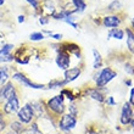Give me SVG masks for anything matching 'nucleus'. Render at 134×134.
Instances as JSON below:
<instances>
[{
	"instance_id": "nucleus-37",
	"label": "nucleus",
	"mask_w": 134,
	"mask_h": 134,
	"mask_svg": "<svg viewBox=\"0 0 134 134\" xmlns=\"http://www.w3.org/2000/svg\"><path fill=\"white\" fill-rule=\"evenodd\" d=\"M4 3H5V0H0V6H1Z\"/></svg>"
},
{
	"instance_id": "nucleus-1",
	"label": "nucleus",
	"mask_w": 134,
	"mask_h": 134,
	"mask_svg": "<svg viewBox=\"0 0 134 134\" xmlns=\"http://www.w3.org/2000/svg\"><path fill=\"white\" fill-rule=\"evenodd\" d=\"M64 99H65V96L62 95V94L56 95V96H54V98L48 100L45 106L50 110V111H53L54 113H56V115H62V113L65 112V109H66Z\"/></svg>"
},
{
	"instance_id": "nucleus-20",
	"label": "nucleus",
	"mask_w": 134,
	"mask_h": 134,
	"mask_svg": "<svg viewBox=\"0 0 134 134\" xmlns=\"http://www.w3.org/2000/svg\"><path fill=\"white\" fill-rule=\"evenodd\" d=\"M10 127H11V129L12 131H15V132H21L22 129H23V127H22V122H12V123L10 124Z\"/></svg>"
},
{
	"instance_id": "nucleus-13",
	"label": "nucleus",
	"mask_w": 134,
	"mask_h": 134,
	"mask_svg": "<svg viewBox=\"0 0 134 134\" xmlns=\"http://www.w3.org/2000/svg\"><path fill=\"white\" fill-rule=\"evenodd\" d=\"M126 33H127V45L128 49L131 53H134V33L131 28L126 29Z\"/></svg>"
},
{
	"instance_id": "nucleus-28",
	"label": "nucleus",
	"mask_w": 134,
	"mask_h": 134,
	"mask_svg": "<svg viewBox=\"0 0 134 134\" xmlns=\"http://www.w3.org/2000/svg\"><path fill=\"white\" fill-rule=\"evenodd\" d=\"M39 23L40 25H46V23H49V20L46 17H40L39 18Z\"/></svg>"
},
{
	"instance_id": "nucleus-26",
	"label": "nucleus",
	"mask_w": 134,
	"mask_h": 134,
	"mask_svg": "<svg viewBox=\"0 0 134 134\" xmlns=\"http://www.w3.org/2000/svg\"><path fill=\"white\" fill-rule=\"evenodd\" d=\"M70 113L71 115H74V116L77 115V109H76V105H74V104H71L70 105Z\"/></svg>"
},
{
	"instance_id": "nucleus-34",
	"label": "nucleus",
	"mask_w": 134,
	"mask_h": 134,
	"mask_svg": "<svg viewBox=\"0 0 134 134\" xmlns=\"http://www.w3.org/2000/svg\"><path fill=\"white\" fill-rule=\"evenodd\" d=\"M131 123H132V126H133V128H134V116H132V120H131Z\"/></svg>"
},
{
	"instance_id": "nucleus-14",
	"label": "nucleus",
	"mask_w": 134,
	"mask_h": 134,
	"mask_svg": "<svg viewBox=\"0 0 134 134\" xmlns=\"http://www.w3.org/2000/svg\"><path fill=\"white\" fill-rule=\"evenodd\" d=\"M31 106H32V109H33L34 116L42 117L43 115H44V111H43V106H42V104H40V102H32V104H31Z\"/></svg>"
},
{
	"instance_id": "nucleus-25",
	"label": "nucleus",
	"mask_w": 134,
	"mask_h": 134,
	"mask_svg": "<svg viewBox=\"0 0 134 134\" xmlns=\"http://www.w3.org/2000/svg\"><path fill=\"white\" fill-rule=\"evenodd\" d=\"M61 94H62V95H65V94H66L67 98H68L71 101H73V100H74V96L72 95V93L68 92V90H66V89H65V90H62V92H61Z\"/></svg>"
},
{
	"instance_id": "nucleus-2",
	"label": "nucleus",
	"mask_w": 134,
	"mask_h": 134,
	"mask_svg": "<svg viewBox=\"0 0 134 134\" xmlns=\"http://www.w3.org/2000/svg\"><path fill=\"white\" fill-rule=\"evenodd\" d=\"M116 76H117V73L113 70H111L110 67L104 68V70L100 72L99 76H98V79H96V87H99V88L105 87V85L107 84L109 82L112 81Z\"/></svg>"
},
{
	"instance_id": "nucleus-12",
	"label": "nucleus",
	"mask_w": 134,
	"mask_h": 134,
	"mask_svg": "<svg viewBox=\"0 0 134 134\" xmlns=\"http://www.w3.org/2000/svg\"><path fill=\"white\" fill-rule=\"evenodd\" d=\"M87 93H88L89 96H92L93 99L96 100V101H99V102H104V101H105L104 95H102L98 89H88V90H87Z\"/></svg>"
},
{
	"instance_id": "nucleus-8",
	"label": "nucleus",
	"mask_w": 134,
	"mask_h": 134,
	"mask_svg": "<svg viewBox=\"0 0 134 134\" xmlns=\"http://www.w3.org/2000/svg\"><path fill=\"white\" fill-rule=\"evenodd\" d=\"M18 109H20V100H18L17 95L9 99L4 105V112L7 115L16 112V111H18Z\"/></svg>"
},
{
	"instance_id": "nucleus-31",
	"label": "nucleus",
	"mask_w": 134,
	"mask_h": 134,
	"mask_svg": "<svg viewBox=\"0 0 134 134\" xmlns=\"http://www.w3.org/2000/svg\"><path fill=\"white\" fill-rule=\"evenodd\" d=\"M51 37H53V38H55L56 40H61V38H62V34H51Z\"/></svg>"
},
{
	"instance_id": "nucleus-29",
	"label": "nucleus",
	"mask_w": 134,
	"mask_h": 134,
	"mask_svg": "<svg viewBox=\"0 0 134 134\" xmlns=\"http://www.w3.org/2000/svg\"><path fill=\"white\" fill-rule=\"evenodd\" d=\"M129 104L134 106V88L131 90V98H129Z\"/></svg>"
},
{
	"instance_id": "nucleus-27",
	"label": "nucleus",
	"mask_w": 134,
	"mask_h": 134,
	"mask_svg": "<svg viewBox=\"0 0 134 134\" xmlns=\"http://www.w3.org/2000/svg\"><path fill=\"white\" fill-rule=\"evenodd\" d=\"M126 71H127L128 73L134 74V66H132V65H126Z\"/></svg>"
},
{
	"instance_id": "nucleus-6",
	"label": "nucleus",
	"mask_w": 134,
	"mask_h": 134,
	"mask_svg": "<svg viewBox=\"0 0 134 134\" xmlns=\"http://www.w3.org/2000/svg\"><path fill=\"white\" fill-rule=\"evenodd\" d=\"M70 62H71V57H70V54L65 51V50H61L59 51L57 54V57H56V64L57 66L60 67L61 70H67L68 66H70Z\"/></svg>"
},
{
	"instance_id": "nucleus-11",
	"label": "nucleus",
	"mask_w": 134,
	"mask_h": 134,
	"mask_svg": "<svg viewBox=\"0 0 134 134\" xmlns=\"http://www.w3.org/2000/svg\"><path fill=\"white\" fill-rule=\"evenodd\" d=\"M102 25L105 27H109V28H115V27H118L121 25V20L118 16H106L104 17V21H102Z\"/></svg>"
},
{
	"instance_id": "nucleus-35",
	"label": "nucleus",
	"mask_w": 134,
	"mask_h": 134,
	"mask_svg": "<svg viewBox=\"0 0 134 134\" xmlns=\"http://www.w3.org/2000/svg\"><path fill=\"white\" fill-rule=\"evenodd\" d=\"M126 84H127V85H131L132 84V81H126Z\"/></svg>"
},
{
	"instance_id": "nucleus-22",
	"label": "nucleus",
	"mask_w": 134,
	"mask_h": 134,
	"mask_svg": "<svg viewBox=\"0 0 134 134\" xmlns=\"http://www.w3.org/2000/svg\"><path fill=\"white\" fill-rule=\"evenodd\" d=\"M12 60H14V56H12L11 54L0 56V62H10V61H12Z\"/></svg>"
},
{
	"instance_id": "nucleus-36",
	"label": "nucleus",
	"mask_w": 134,
	"mask_h": 134,
	"mask_svg": "<svg viewBox=\"0 0 134 134\" xmlns=\"http://www.w3.org/2000/svg\"><path fill=\"white\" fill-rule=\"evenodd\" d=\"M4 120V116H3V113H0V121H3Z\"/></svg>"
},
{
	"instance_id": "nucleus-17",
	"label": "nucleus",
	"mask_w": 134,
	"mask_h": 134,
	"mask_svg": "<svg viewBox=\"0 0 134 134\" xmlns=\"http://www.w3.org/2000/svg\"><path fill=\"white\" fill-rule=\"evenodd\" d=\"M72 3H73V5L76 6V9L77 10L76 11H84L85 7H87V4H85L84 0H72Z\"/></svg>"
},
{
	"instance_id": "nucleus-10",
	"label": "nucleus",
	"mask_w": 134,
	"mask_h": 134,
	"mask_svg": "<svg viewBox=\"0 0 134 134\" xmlns=\"http://www.w3.org/2000/svg\"><path fill=\"white\" fill-rule=\"evenodd\" d=\"M81 68L79 67H72V68H67L65 70V81L64 84H68L70 82H73L74 79H77L81 74Z\"/></svg>"
},
{
	"instance_id": "nucleus-30",
	"label": "nucleus",
	"mask_w": 134,
	"mask_h": 134,
	"mask_svg": "<svg viewBox=\"0 0 134 134\" xmlns=\"http://www.w3.org/2000/svg\"><path fill=\"white\" fill-rule=\"evenodd\" d=\"M5 127H6V122L5 121H0V134H1V132L5 129Z\"/></svg>"
},
{
	"instance_id": "nucleus-3",
	"label": "nucleus",
	"mask_w": 134,
	"mask_h": 134,
	"mask_svg": "<svg viewBox=\"0 0 134 134\" xmlns=\"http://www.w3.org/2000/svg\"><path fill=\"white\" fill-rule=\"evenodd\" d=\"M76 123H77V118L74 115H71V113H67L61 116L60 121H59V127L60 129L65 132H70L71 129H73L76 127Z\"/></svg>"
},
{
	"instance_id": "nucleus-18",
	"label": "nucleus",
	"mask_w": 134,
	"mask_h": 134,
	"mask_svg": "<svg viewBox=\"0 0 134 134\" xmlns=\"http://www.w3.org/2000/svg\"><path fill=\"white\" fill-rule=\"evenodd\" d=\"M14 49V45L12 44H6V45H4L1 49H0V56H3V55H7V54H10Z\"/></svg>"
},
{
	"instance_id": "nucleus-9",
	"label": "nucleus",
	"mask_w": 134,
	"mask_h": 134,
	"mask_svg": "<svg viewBox=\"0 0 134 134\" xmlns=\"http://www.w3.org/2000/svg\"><path fill=\"white\" fill-rule=\"evenodd\" d=\"M132 116H133V111H132V107H131V104L129 102H126L122 107V113H121V123L122 124H128L131 123V120H132Z\"/></svg>"
},
{
	"instance_id": "nucleus-24",
	"label": "nucleus",
	"mask_w": 134,
	"mask_h": 134,
	"mask_svg": "<svg viewBox=\"0 0 134 134\" xmlns=\"http://www.w3.org/2000/svg\"><path fill=\"white\" fill-rule=\"evenodd\" d=\"M26 1H28V3L34 7L35 10H38L39 9V0H26Z\"/></svg>"
},
{
	"instance_id": "nucleus-4",
	"label": "nucleus",
	"mask_w": 134,
	"mask_h": 134,
	"mask_svg": "<svg viewBox=\"0 0 134 134\" xmlns=\"http://www.w3.org/2000/svg\"><path fill=\"white\" fill-rule=\"evenodd\" d=\"M17 117L20 120V122H22V123H29L33 120V117H34V112H33L31 104H26L23 107L18 109Z\"/></svg>"
},
{
	"instance_id": "nucleus-16",
	"label": "nucleus",
	"mask_w": 134,
	"mask_h": 134,
	"mask_svg": "<svg viewBox=\"0 0 134 134\" xmlns=\"http://www.w3.org/2000/svg\"><path fill=\"white\" fill-rule=\"evenodd\" d=\"M93 54H94V68H99L101 67L102 64V59H101V55L99 54V51L96 49H93Z\"/></svg>"
},
{
	"instance_id": "nucleus-33",
	"label": "nucleus",
	"mask_w": 134,
	"mask_h": 134,
	"mask_svg": "<svg viewBox=\"0 0 134 134\" xmlns=\"http://www.w3.org/2000/svg\"><path fill=\"white\" fill-rule=\"evenodd\" d=\"M107 102H109V104H111V105H113V104H115V101H113V99H112V98H111V96H110V98H109V100H107Z\"/></svg>"
},
{
	"instance_id": "nucleus-5",
	"label": "nucleus",
	"mask_w": 134,
	"mask_h": 134,
	"mask_svg": "<svg viewBox=\"0 0 134 134\" xmlns=\"http://www.w3.org/2000/svg\"><path fill=\"white\" fill-rule=\"evenodd\" d=\"M16 89H15V85L11 83V82H7L0 88V104L4 101H7L9 99L16 96Z\"/></svg>"
},
{
	"instance_id": "nucleus-7",
	"label": "nucleus",
	"mask_w": 134,
	"mask_h": 134,
	"mask_svg": "<svg viewBox=\"0 0 134 134\" xmlns=\"http://www.w3.org/2000/svg\"><path fill=\"white\" fill-rule=\"evenodd\" d=\"M12 78L16 79V81H20L21 83H23L25 85H27L28 88H32V89H43L44 88V85L43 84H38V83L32 82L31 79H28V78L26 77L23 73H15L14 76H12Z\"/></svg>"
},
{
	"instance_id": "nucleus-23",
	"label": "nucleus",
	"mask_w": 134,
	"mask_h": 134,
	"mask_svg": "<svg viewBox=\"0 0 134 134\" xmlns=\"http://www.w3.org/2000/svg\"><path fill=\"white\" fill-rule=\"evenodd\" d=\"M121 6V3L118 1V0H116V1H113L112 4H110L109 5V10L113 11V10H118V7Z\"/></svg>"
},
{
	"instance_id": "nucleus-19",
	"label": "nucleus",
	"mask_w": 134,
	"mask_h": 134,
	"mask_svg": "<svg viewBox=\"0 0 134 134\" xmlns=\"http://www.w3.org/2000/svg\"><path fill=\"white\" fill-rule=\"evenodd\" d=\"M29 39L33 40V42H38V40H43V39H44V35L40 32H34L29 35Z\"/></svg>"
},
{
	"instance_id": "nucleus-21",
	"label": "nucleus",
	"mask_w": 134,
	"mask_h": 134,
	"mask_svg": "<svg viewBox=\"0 0 134 134\" xmlns=\"http://www.w3.org/2000/svg\"><path fill=\"white\" fill-rule=\"evenodd\" d=\"M60 85H65L64 82H60V81H56V79H54V81H51L49 83V88H59Z\"/></svg>"
},
{
	"instance_id": "nucleus-32",
	"label": "nucleus",
	"mask_w": 134,
	"mask_h": 134,
	"mask_svg": "<svg viewBox=\"0 0 134 134\" xmlns=\"http://www.w3.org/2000/svg\"><path fill=\"white\" fill-rule=\"evenodd\" d=\"M18 22H20V23L25 22V16H18Z\"/></svg>"
},
{
	"instance_id": "nucleus-38",
	"label": "nucleus",
	"mask_w": 134,
	"mask_h": 134,
	"mask_svg": "<svg viewBox=\"0 0 134 134\" xmlns=\"http://www.w3.org/2000/svg\"><path fill=\"white\" fill-rule=\"evenodd\" d=\"M132 25H133V27H134V18H133V21H132Z\"/></svg>"
},
{
	"instance_id": "nucleus-15",
	"label": "nucleus",
	"mask_w": 134,
	"mask_h": 134,
	"mask_svg": "<svg viewBox=\"0 0 134 134\" xmlns=\"http://www.w3.org/2000/svg\"><path fill=\"white\" fill-rule=\"evenodd\" d=\"M124 35V32L122 31V29H118V28H112L111 31L109 32V37H111V38H115V39H122Z\"/></svg>"
}]
</instances>
